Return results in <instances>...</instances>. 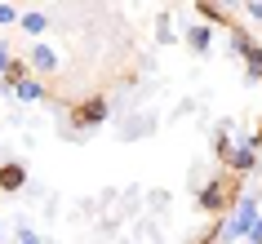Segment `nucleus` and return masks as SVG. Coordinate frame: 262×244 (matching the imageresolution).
<instances>
[{
    "label": "nucleus",
    "instance_id": "f03ea898",
    "mask_svg": "<svg viewBox=\"0 0 262 244\" xmlns=\"http://www.w3.org/2000/svg\"><path fill=\"white\" fill-rule=\"evenodd\" d=\"M107 111H111V102L107 98H89V102H84L80 111H76V124H80V129H76V134H89V129H98V124L107 120Z\"/></svg>",
    "mask_w": 262,
    "mask_h": 244
},
{
    "label": "nucleus",
    "instance_id": "6e6552de",
    "mask_svg": "<svg viewBox=\"0 0 262 244\" xmlns=\"http://www.w3.org/2000/svg\"><path fill=\"white\" fill-rule=\"evenodd\" d=\"M14 98H18V102H40V98H45V84L40 80H18L14 84Z\"/></svg>",
    "mask_w": 262,
    "mask_h": 244
},
{
    "label": "nucleus",
    "instance_id": "2eb2a0df",
    "mask_svg": "<svg viewBox=\"0 0 262 244\" xmlns=\"http://www.w3.org/2000/svg\"><path fill=\"white\" fill-rule=\"evenodd\" d=\"M169 204H173L169 191H151V209H169Z\"/></svg>",
    "mask_w": 262,
    "mask_h": 244
},
{
    "label": "nucleus",
    "instance_id": "ddd939ff",
    "mask_svg": "<svg viewBox=\"0 0 262 244\" xmlns=\"http://www.w3.org/2000/svg\"><path fill=\"white\" fill-rule=\"evenodd\" d=\"M18 23V5H0V27H14Z\"/></svg>",
    "mask_w": 262,
    "mask_h": 244
},
{
    "label": "nucleus",
    "instance_id": "423d86ee",
    "mask_svg": "<svg viewBox=\"0 0 262 244\" xmlns=\"http://www.w3.org/2000/svg\"><path fill=\"white\" fill-rule=\"evenodd\" d=\"M0 187L5 191H23L27 187V169H23V164H0Z\"/></svg>",
    "mask_w": 262,
    "mask_h": 244
},
{
    "label": "nucleus",
    "instance_id": "f3484780",
    "mask_svg": "<svg viewBox=\"0 0 262 244\" xmlns=\"http://www.w3.org/2000/svg\"><path fill=\"white\" fill-rule=\"evenodd\" d=\"M9 62H14V54H9V45L0 40V76H5V71H9Z\"/></svg>",
    "mask_w": 262,
    "mask_h": 244
},
{
    "label": "nucleus",
    "instance_id": "9b49d317",
    "mask_svg": "<svg viewBox=\"0 0 262 244\" xmlns=\"http://www.w3.org/2000/svg\"><path fill=\"white\" fill-rule=\"evenodd\" d=\"M14 244H49V240H40V235L31 231L27 217H18V227H14Z\"/></svg>",
    "mask_w": 262,
    "mask_h": 244
},
{
    "label": "nucleus",
    "instance_id": "dca6fc26",
    "mask_svg": "<svg viewBox=\"0 0 262 244\" xmlns=\"http://www.w3.org/2000/svg\"><path fill=\"white\" fill-rule=\"evenodd\" d=\"M240 9H245L253 23H262V0H249V5H240Z\"/></svg>",
    "mask_w": 262,
    "mask_h": 244
},
{
    "label": "nucleus",
    "instance_id": "0eeeda50",
    "mask_svg": "<svg viewBox=\"0 0 262 244\" xmlns=\"http://www.w3.org/2000/svg\"><path fill=\"white\" fill-rule=\"evenodd\" d=\"M227 40H231V54H235V58H249L253 40H249V31L240 27V23H231V27H227Z\"/></svg>",
    "mask_w": 262,
    "mask_h": 244
},
{
    "label": "nucleus",
    "instance_id": "39448f33",
    "mask_svg": "<svg viewBox=\"0 0 262 244\" xmlns=\"http://www.w3.org/2000/svg\"><path fill=\"white\" fill-rule=\"evenodd\" d=\"M187 45H191L195 54H205V58H209V45H213V27H205V23L187 27Z\"/></svg>",
    "mask_w": 262,
    "mask_h": 244
},
{
    "label": "nucleus",
    "instance_id": "f8f14e48",
    "mask_svg": "<svg viewBox=\"0 0 262 244\" xmlns=\"http://www.w3.org/2000/svg\"><path fill=\"white\" fill-rule=\"evenodd\" d=\"M245 62H249V80L258 84V80H262V45H253V49H249Z\"/></svg>",
    "mask_w": 262,
    "mask_h": 244
},
{
    "label": "nucleus",
    "instance_id": "1a4fd4ad",
    "mask_svg": "<svg viewBox=\"0 0 262 244\" xmlns=\"http://www.w3.org/2000/svg\"><path fill=\"white\" fill-rule=\"evenodd\" d=\"M18 27L27 31V36H40V31L49 27V18H45L40 9H31V14H18Z\"/></svg>",
    "mask_w": 262,
    "mask_h": 244
},
{
    "label": "nucleus",
    "instance_id": "9d476101",
    "mask_svg": "<svg viewBox=\"0 0 262 244\" xmlns=\"http://www.w3.org/2000/svg\"><path fill=\"white\" fill-rule=\"evenodd\" d=\"M156 40H160V45H173V40H178V27H173V18H169V14L156 18Z\"/></svg>",
    "mask_w": 262,
    "mask_h": 244
},
{
    "label": "nucleus",
    "instance_id": "20e7f679",
    "mask_svg": "<svg viewBox=\"0 0 262 244\" xmlns=\"http://www.w3.org/2000/svg\"><path fill=\"white\" fill-rule=\"evenodd\" d=\"M27 58H31V67H36V71H45V76H49V71H58V54L49 49V45H31V49H27Z\"/></svg>",
    "mask_w": 262,
    "mask_h": 244
},
{
    "label": "nucleus",
    "instance_id": "f257e3e1",
    "mask_svg": "<svg viewBox=\"0 0 262 244\" xmlns=\"http://www.w3.org/2000/svg\"><path fill=\"white\" fill-rule=\"evenodd\" d=\"M258 213H262V191H258V187L240 191V195H235V209L222 217V227L209 231V240H218V244H240V240L249 235V227L258 222Z\"/></svg>",
    "mask_w": 262,
    "mask_h": 244
},
{
    "label": "nucleus",
    "instance_id": "7ed1b4c3",
    "mask_svg": "<svg viewBox=\"0 0 262 244\" xmlns=\"http://www.w3.org/2000/svg\"><path fill=\"white\" fill-rule=\"evenodd\" d=\"M227 200H231V191H227V182H222V178H213V182L195 195V204H200V209H222Z\"/></svg>",
    "mask_w": 262,
    "mask_h": 244
},
{
    "label": "nucleus",
    "instance_id": "4468645a",
    "mask_svg": "<svg viewBox=\"0 0 262 244\" xmlns=\"http://www.w3.org/2000/svg\"><path fill=\"white\" fill-rule=\"evenodd\" d=\"M240 244H262V213H258V222H253V227H249V235Z\"/></svg>",
    "mask_w": 262,
    "mask_h": 244
}]
</instances>
